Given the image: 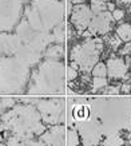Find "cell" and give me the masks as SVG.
Wrapping results in <instances>:
<instances>
[{
  "label": "cell",
  "instance_id": "obj_18",
  "mask_svg": "<svg viewBox=\"0 0 131 146\" xmlns=\"http://www.w3.org/2000/svg\"><path fill=\"white\" fill-rule=\"evenodd\" d=\"M90 9L94 15H98V13H102L107 11V3L105 0H90Z\"/></svg>",
  "mask_w": 131,
  "mask_h": 146
},
{
  "label": "cell",
  "instance_id": "obj_21",
  "mask_svg": "<svg viewBox=\"0 0 131 146\" xmlns=\"http://www.w3.org/2000/svg\"><path fill=\"white\" fill-rule=\"evenodd\" d=\"M78 70H79V67L76 66L75 63L71 62L70 66L67 67V70H66V78L70 80V82L75 80L76 78H78Z\"/></svg>",
  "mask_w": 131,
  "mask_h": 146
},
{
  "label": "cell",
  "instance_id": "obj_1",
  "mask_svg": "<svg viewBox=\"0 0 131 146\" xmlns=\"http://www.w3.org/2000/svg\"><path fill=\"white\" fill-rule=\"evenodd\" d=\"M66 83V66L62 60L44 59L31 74L28 93L31 95L63 93Z\"/></svg>",
  "mask_w": 131,
  "mask_h": 146
},
{
  "label": "cell",
  "instance_id": "obj_12",
  "mask_svg": "<svg viewBox=\"0 0 131 146\" xmlns=\"http://www.w3.org/2000/svg\"><path fill=\"white\" fill-rule=\"evenodd\" d=\"M42 142L46 146H63L66 142V127L63 125H55L42 134Z\"/></svg>",
  "mask_w": 131,
  "mask_h": 146
},
{
  "label": "cell",
  "instance_id": "obj_10",
  "mask_svg": "<svg viewBox=\"0 0 131 146\" xmlns=\"http://www.w3.org/2000/svg\"><path fill=\"white\" fill-rule=\"evenodd\" d=\"M23 42L16 34L0 32V56H13Z\"/></svg>",
  "mask_w": 131,
  "mask_h": 146
},
{
  "label": "cell",
  "instance_id": "obj_28",
  "mask_svg": "<svg viewBox=\"0 0 131 146\" xmlns=\"http://www.w3.org/2000/svg\"><path fill=\"white\" fill-rule=\"evenodd\" d=\"M23 146H46L42 141H32V139H27L23 141Z\"/></svg>",
  "mask_w": 131,
  "mask_h": 146
},
{
  "label": "cell",
  "instance_id": "obj_7",
  "mask_svg": "<svg viewBox=\"0 0 131 146\" xmlns=\"http://www.w3.org/2000/svg\"><path fill=\"white\" fill-rule=\"evenodd\" d=\"M94 13L91 12V9L87 4H80V5H72L71 7V13H70V23L74 27L78 34H83L88 28L90 23L92 20Z\"/></svg>",
  "mask_w": 131,
  "mask_h": 146
},
{
  "label": "cell",
  "instance_id": "obj_19",
  "mask_svg": "<svg viewBox=\"0 0 131 146\" xmlns=\"http://www.w3.org/2000/svg\"><path fill=\"white\" fill-rule=\"evenodd\" d=\"M92 76H98V78H107V67L106 63L103 62H98L94 66V68L91 70Z\"/></svg>",
  "mask_w": 131,
  "mask_h": 146
},
{
  "label": "cell",
  "instance_id": "obj_23",
  "mask_svg": "<svg viewBox=\"0 0 131 146\" xmlns=\"http://www.w3.org/2000/svg\"><path fill=\"white\" fill-rule=\"evenodd\" d=\"M111 15H112L114 22H122L123 19H124V16H126V11L123 8H115L111 12Z\"/></svg>",
  "mask_w": 131,
  "mask_h": 146
},
{
  "label": "cell",
  "instance_id": "obj_15",
  "mask_svg": "<svg viewBox=\"0 0 131 146\" xmlns=\"http://www.w3.org/2000/svg\"><path fill=\"white\" fill-rule=\"evenodd\" d=\"M51 36H52V43L56 44H64L66 36H67V31H66V23H60L59 26H56L51 31Z\"/></svg>",
  "mask_w": 131,
  "mask_h": 146
},
{
  "label": "cell",
  "instance_id": "obj_11",
  "mask_svg": "<svg viewBox=\"0 0 131 146\" xmlns=\"http://www.w3.org/2000/svg\"><path fill=\"white\" fill-rule=\"evenodd\" d=\"M13 56L16 58V59H18L22 64H24V66L28 67V68H31V67L39 64L40 60H42L43 54L36 52L35 50L30 48L28 46L22 44V46H20V48L16 51V54H15Z\"/></svg>",
  "mask_w": 131,
  "mask_h": 146
},
{
  "label": "cell",
  "instance_id": "obj_2",
  "mask_svg": "<svg viewBox=\"0 0 131 146\" xmlns=\"http://www.w3.org/2000/svg\"><path fill=\"white\" fill-rule=\"evenodd\" d=\"M30 78V68L15 56H3L0 60V93H20Z\"/></svg>",
  "mask_w": 131,
  "mask_h": 146
},
{
  "label": "cell",
  "instance_id": "obj_24",
  "mask_svg": "<svg viewBox=\"0 0 131 146\" xmlns=\"http://www.w3.org/2000/svg\"><path fill=\"white\" fill-rule=\"evenodd\" d=\"M118 54H119V56H122V58L130 56V54H131V42H128V43H124V44H122V47L119 48Z\"/></svg>",
  "mask_w": 131,
  "mask_h": 146
},
{
  "label": "cell",
  "instance_id": "obj_29",
  "mask_svg": "<svg viewBox=\"0 0 131 146\" xmlns=\"http://www.w3.org/2000/svg\"><path fill=\"white\" fill-rule=\"evenodd\" d=\"M115 4L119 5V8H123V7H128L131 4V0H116Z\"/></svg>",
  "mask_w": 131,
  "mask_h": 146
},
{
  "label": "cell",
  "instance_id": "obj_25",
  "mask_svg": "<svg viewBox=\"0 0 131 146\" xmlns=\"http://www.w3.org/2000/svg\"><path fill=\"white\" fill-rule=\"evenodd\" d=\"M0 102H1L3 109H12L15 106V99L12 98H3V99H0Z\"/></svg>",
  "mask_w": 131,
  "mask_h": 146
},
{
  "label": "cell",
  "instance_id": "obj_26",
  "mask_svg": "<svg viewBox=\"0 0 131 146\" xmlns=\"http://www.w3.org/2000/svg\"><path fill=\"white\" fill-rule=\"evenodd\" d=\"M5 146H23V141L22 139H19L18 137L12 135V137L8 138V141H7V145Z\"/></svg>",
  "mask_w": 131,
  "mask_h": 146
},
{
  "label": "cell",
  "instance_id": "obj_5",
  "mask_svg": "<svg viewBox=\"0 0 131 146\" xmlns=\"http://www.w3.org/2000/svg\"><path fill=\"white\" fill-rule=\"evenodd\" d=\"M23 4L16 0H0V32H11L22 20Z\"/></svg>",
  "mask_w": 131,
  "mask_h": 146
},
{
  "label": "cell",
  "instance_id": "obj_30",
  "mask_svg": "<svg viewBox=\"0 0 131 146\" xmlns=\"http://www.w3.org/2000/svg\"><path fill=\"white\" fill-rule=\"evenodd\" d=\"M72 5H80V4H86L87 0H68Z\"/></svg>",
  "mask_w": 131,
  "mask_h": 146
},
{
  "label": "cell",
  "instance_id": "obj_6",
  "mask_svg": "<svg viewBox=\"0 0 131 146\" xmlns=\"http://www.w3.org/2000/svg\"><path fill=\"white\" fill-rule=\"evenodd\" d=\"M36 109L42 119L47 123L56 125L64 115V106L60 99H42L36 103Z\"/></svg>",
  "mask_w": 131,
  "mask_h": 146
},
{
  "label": "cell",
  "instance_id": "obj_31",
  "mask_svg": "<svg viewBox=\"0 0 131 146\" xmlns=\"http://www.w3.org/2000/svg\"><path fill=\"white\" fill-rule=\"evenodd\" d=\"M116 8V7H115V3H107V11H109V12H112L114 9Z\"/></svg>",
  "mask_w": 131,
  "mask_h": 146
},
{
  "label": "cell",
  "instance_id": "obj_16",
  "mask_svg": "<svg viewBox=\"0 0 131 146\" xmlns=\"http://www.w3.org/2000/svg\"><path fill=\"white\" fill-rule=\"evenodd\" d=\"M72 114H74V118L76 121H84L87 119L88 114H90V110L86 105H75L74 110H72Z\"/></svg>",
  "mask_w": 131,
  "mask_h": 146
},
{
  "label": "cell",
  "instance_id": "obj_32",
  "mask_svg": "<svg viewBox=\"0 0 131 146\" xmlns=\"http://www.w3.org/2000/svg\"><path fill=\"white\" fill-rule=\"evenodd\" d=\"M16 1H19V3H22V4H26V3H31L32 0H16Z\"/></svg>",
  "mask_w": 131,
  "mask_h": 146
},
{
  "label": "cell",
  "instance_id": "obj_14",
  "mask_svg": "<svg viewBox=\"0 0 131 146\" xmlns=\"http://www.w3.org/2000/svg\"><path fill=\"white\" fill-rule=\"evenodd\" d=\"M115 35L118 36L123 43L131 42V24L127 22L120 23V24L115 28Z\"/></svg>",
  "mask_w": 131,
  "mask_h": 146
},
{
  "label": "cell",
  "instance_id": "obj_22",
  "mask_svg": "<svg viewBox=\"0 0 131 146\" xmlns=\"http://www.w3.org/2000/svg\"><path fill=\"white\" fill-rule=\"evenodd\" d=\"M66 146H78L79 145V138H78V131L75 130H70L68 134L66 135Z\"/></svg>",
  "mask_w": 131,
  "mask_h": 146
},
{
  "label": "cell",
  "instance_id": "obj_20",
  "mask_svg": "<svg viewBox=\"0 0 131 146\" xmlns=\"http://www.w3.org/2000/svg\"><path fill=\"white\" fill-rule=\"evenodd\" d=\"M109 86V80L107 78H98L94 76L91 79V89L92 91H98V90H103Z\"/></svg>",
  "mask_w": 131,
  "mask_h": 146
},
{
  "label": "cell",
  "instance_id": "obj_33",
  "mask_svg": "<svg viewBox=\"0 0 131 146\" xmlns=\"http://www.w3.org/2000/svg\"><path fill=\"white\" fill-rule=\"evenodd\" d=\"M3 110H4V109H3V106H1V102H0V118H1V115H3Z\"/></svg>",
  "mask_w": 131,
  "mask_h": 146
},
{
  "label": "cell",
  "instance_id": "obj_13",
  "mask_svg": "<svg viewBox=\"0 0 131 146\" xmlns=\"http://www.w3.org/2000/svg\"><path fill=\"white\" fill-rule=\"evenodd\" d=\"M63 55H64V46L56 44V43L50 44L43 54V56L46 59H50V60H60Z\"/></svg>",
  "mask_w": 131,
  "mask_h": 146
},
{
  "label": "cell",
  "instance_id": "obj_34",
  "mask_svg": "<svg viewBox=\"0 0 131 146\" xmlns=\"http://www.w3.org/2000/svg\"><path fill=\"white\" fill-rule=\"evenodd\" d=\"M127 11H128V13H131V4L127 7Z\"/></svg>",
  "mask_w": 131,
  "mask_h": 146
},
{
  "label": "cell",
  "instance_id": "obj_37",
  "mask_svg": "<svg viewBox=\"0 0 131 146\" xmlns=\"http://www.w3.org/2000/svg\"><path fill=\"white\" fill-rule=\"evenodd\" d=\"M105 1H106V0H105Z\"/></svg>",
  "mask_w": 131,
  "mask_h": 146
},
{
  "label": "cell",
  "instance_id": "obj_17",
  "mask_svg": "<svg viewBox=\"0 0 131 146\" xmlns=\"http://www.w3.org/2000/svg\"><path fill=\"white\" fill-rule=\"evenodd\" d=\"M103 42H105V44L107 46L111 51H119V48H120L123 44V42L119 39L116 35L106 36L105 39H103Z\"/></svg>",
  "mask_w": 131,
  "mask_h": 146
},
{
  "label": "cell",
  "instance_id": "obj_36",
  "mask_svg": "<svg viewBox=\"0 0 131 146\" xmlns=\"http://www.w3.org/2000/svg\"><path fill=\"white\" fill-rule=\"evenodd\" d=\"M130 60H131V54H130Z\"/></svg>",
  "mask_w": 131,
  "mask_h": 146
},
{
  "label": "cell",
  "instance_id": "obj_3",
  "mask_svg": "<svg viewBox=\"0 0 131 146\" xmlns=\"http://www.w3.org/2000/svg\"><path fill=\"white\" fill-rule=\"evenodd\" d=\"M105 42L98 36L83 39V42L72 46L70 52L71 62L75 63L83 72H91L94 66L99 60Z\"/></svg>",
  "mask_w": 131,
  "mask_h": 146
},
{
  "label": "cell",
  "instance_id": "obj_9",
  "mask_svg": "<svg viewBox=\"0 0 131 146\" xmlns=\"http://www.w3.org/2000/svg\"><path fill=\"white\" fill-rule=\"evenodd\" d=\"M114 23L115 22H114L111 12L105 11V12L92 16V20L90 23V26H88L87 31L92 36H106L109 35V32L112 30Z\"/></svg>",
  "mask_w": 131,
  "mask_h": 146
},
{
  "label": "cell",
  "instance_id": "obj_27",
  "mask_svg": "<svg viewBox=\"0 0 131 146\" xmlns=\"http://www.w3.org/2000/svg\"><path fill=\"white\" fill-rule=\"evenodd\" d=\"M105 90L106 94H119L120 93V86H107Z\"/></svg>",
  "mask_w": 131,
  "mask_h": 146
},
{
  "label": "cell",
  "instance_id": "obj_4",
  "mask_svg": "<svg viewBox=\"0 0 131 146\" xmlns=\"http://www.w3.org/2000/svg\"><path fill=\"white\" fill-rule=\"evenodd\" d=\"M30 5L38 13L44 31L51 32L64 22L66 7L63 0H32Z\"/></svg>",
  "mask_w": 131,
  "mask_h": 146
},
{
  "label": "cell",
  "instance_id": "obj_8",
  "mask_svg": "<svg viewBox=\"0 0 131 146\" xmlns=\"http://www.w3.org/2000/svg\"><path fill=\"white\" fill-rule=\"evenodd\" d=\"M131 60L130 56L122 58L119 55H111L106 62L107 67V75L110 79H127L128 78V68Z\"/></svg>",
  "mask_w": 131,
  "mask_h": 146
},
{
  "label": "cell",
  "instance_id": "obj_35",
  "mask_svg": "<svg viewBox=\"0 0 131 146\" xmlns=\"http://www.w3.org/2000/svg\"><path fill=\"white\" fill-rule=\"evenodd\" d=\"M0 146H3V138H1V135H0Z\"/></svg>",
  "mask_w": 131,
  "mask_h": 146
}]
</instances>
